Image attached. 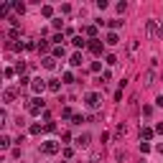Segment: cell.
Wrapping results in <instances>:
<instances>
[{"mask_svg": "<svg viewBox=\"0 0 163 163\" xmlns=\"http://www.w3.org/2000/svg\"><path fill=\"white\" fill-rule=\"evenodd\" d=\"M44 107H46V102L41 99V97H36V99H31V105H28V112H31V115H38L41 110H44Z\"/></svg>", "mask_w": 163, "mask_h": 163, "instance_id": "6da1fadb", "label": "cell"}, {"mask_svg": "<svg viewBox=\"0 0 163 163\" xmlns=\"http://www.w3.org/2000/svg\"><path fill=\"white\" fill-rule=\"evenodd\" d=\"M59 148H61V145H59V143H56V140H46V143H44V145H41V150H44V153H49V155H54V153H59Z\"/></svg>", "mask_w": 163, "mask_h": 163, "instance_id": "7a4b0ae2", "label": "cell"}, {"mask_svg": "<svg viewBox=\"0 0 163 163\" xmlns=\"http://www.w3.org/2000/svg\"><path fill=\"white\" fill-rule=\"evenodd\" d=\"M31 87H33V92L36 94H41V92H44L49 84H46V79H41V76H36V79H31Z\"/></svg>", "mask_w": 163, "mask_h": 163, "instance_id": "3957f363", "label": "cell"}, {"mask_svg": "<svg viewBox=\"0 0 163 163\" xmlns=\"http://www.w3.org/2000/svg\"><path fill=\"white\" fill-rule=\"evenodd\" d=\"M99 105H102V102H99V94H94V92L87 94V107H89V110H97Z\"/></svg>", "mask_w": 163, "mask_h": 163, "instance_id": "277c9868", "label": "cell"}, {"mask_svg": "<svg viewBox=\"0 0 163 163\" xmlns=\"http://www.w3.org/2000/svg\"><path fill=\"white\" fill-rule=\"evenodd\" d=\"M153 79H155V71H153V69H148L145 74H143V84L150 87V84H153Z\"/></svg>", "mask_w": 163, "mask_h": 163, "instance_id": "5b68a950", "label": "cell"}, {"mask_svg": "<svg viewBox=\"0 0 163 163\" xmlns=\"http://www.w3.org/2000/svg\"><path fill=\"white\" fill-rule=\"evenodd\" d=\"M76 145H79V148H87V145H89V135H87V133H82V135L76 138Z\"/></svg>", "mask_w": 163, "mask_h": 163, "instance_id": "8992f818", "label": "cell"}, {"mask_svg": "<svg viewBox=\"0 0 163 163\" xmlns=\"http://www.w3.org/2000/svg\"><path fill=\"white\" fill-rule=\"evenodd\" d=\"M145 28H148V36H150V38L158 36V26H155V20H148V26H145Z\"/></svg>", "mask_w": 163, "mask_h": 163, "instance_id": "52a82bcc", "label": "cell"}, {"mask_svg": "<svg viewBox=\"0 0 163 163\" xmlns=\"http://www.w3.org/2000/svg\"><path fill=\"white\" fill-rule=\"evenodd\" d=\"M89 51H92V54H97V56L102 54V44H99V41H97V38L92 41V44H89Z\"/></svg>", "mask_w": 163, "mask_h": 163, "instance_id": "ba28073f", "label": "cell"}, {"mask_svg": "<svg viewBox=\"0 0 163 163\" xmlns=\"http://www.w3.org/2000/svg\"><path fill=\"white\" fill-rule=\"evenodd\" d=\"M41 64H44V69H54V66H56V59H54V56H46Z\"/></svg>", "mask_w": 163, "mask_h": 163, "instance_id": "9c48e42d", "label": "cell"}, {"mask_svg": "<svg viewBox=\"0 0 163 163\" xmlns=\"http://www.w3.org/2000/svg\"><path fill=\"white\" fill-rule=\"evenodd\" d=\"M3 99H5V102H13V99H15V89H5V92H3Z\"/></svg>", "mask_w": 163, "mask_h": 163, "instance_id": "30bf717a", "label": "cell"}, {"mask_svg": "<svg viewBox=\"0 0 163 163\" xmlns=\"http://www.w3.org/2000/svg\"><path fill=\"white\" fill-rule=\"evenodd\" d=\"M71 44H74L76 49H84V46H87V41H84V38H82V36H76V38L71 41Z\"/></svg>", "mask_w": 163, "mask_h": 163, "instance_id": "8fae6325", "label": "cell"}, {"mask_svg": "<svg viewBox=\"0 0 163 163\" xmlns=\"http://www.w3.org/2000/svg\"><path fill=\"white\" fill-rule=\"evenodd\" d=\"M107 44H110V46L120 44V38H117V33H107Z\"/></svg>", "mask_w": 163, "mask_h": 163, "instance_id": "7c38bea8", "label": "cell"}, {"mask_svg": "<svg viewBox=\"0 0 163 163\" xmlns=\"http://www.w3.org/2000/svg\"><path fill=\"white\" fill-rule=\"evenodd\" d=\"M71 66H79L82 64V54H71V61H69Z\"/></svg>", "mask_w": 163, "mask_h": 163, "instance_id": "4fadbf2b", "label": "cell"}, {"mask_svg": "<svg viewBox=\"0 0 163 163\" xmlns=\"http://www.w3.org/2000/svg\"><path fill=\"white\" fill-rule=\"evenodd\" d=\"M143 138H145V140L153 138V130H150V128H143V130H140V140H143Z\"/></svg>", "mask_w": 163, "mask_h": 163, "instance_id": "5bb4252c", "label": "cell"}, {"mask_svg": "<svg viewBox=\"0 0 163 163\" xmlns=\"http://www.w3.org/2000/svg\"><path fill=\"white\" fill-rule=\"evenodd\" d=\"M84 33H87V36L94 41V36H97V28H94V26H87V28H84Z\"/></svg>", "mask_w": 163, "mask_h": 163, "instance_id": "9a60e30c", "label": "cell"}, {"mask_svg": "<svg viewBox=\"0 0 163 163\" xmlns=\"http://www.w3.org/2000/svg\"><path fill=\"white\" fill-rule=\"evenodd\" d=\"M8 145H10V138L3 135V138H0V148H8Z\"/></svg>", "mask_w": 163, "mask_h": 163, "instance_id": "2e32d148", "label": "cell"}, {"mask_svg": "<svg viewBox=\"0 0 163 163\" xmlns=\"http://www.w3.org/2000/svg\"><path fill=\"white\" fill-rule=\"evenodd\" d=\"M49 89H51V92H59L61 84H59V82H49Z\"/></svg>", "mask_w": 163, "mask_h": 163, "instance_id": "e0dca14e", "label": "cell"}, {"mask_svg": "<svg viewBox=\"0 0 163 163\" xmlns=\"http://www.w3.org/2000/svg\"><path fill=\"white\" fill-rule=\"evenodd\" d=\"M41 13H44V15H51V13H54V8H51V5H44V8H41Z\"/></svg>", "mask_w": 163, "mask_h": 163, "instance_id": "ac0fdd59", "label": "cell"}, {"mask_svg": "<svg viewBox=\"0 0 163 163\" xmlns=\"http://www.w3.org/2000/svg\"><path fill=\"white\" fill-rule=\"evenodd\" d=\"M49 49V41H38V51H46Z\"/></svg>", "mask_w": 163, "mask_h": 163, "instance_id": "d6986e66", "label": "cell"}, {"mask_svg": "<svg viewBox=\"0 0 163 163\" xmlns=\"http://www.w3.org/2000/svg\"><path fill=\"white\" fill-rule=\"evenodd\" d=\"M13 8H15L18 13H23V10H26V5H23V3H13Z\"/></svg>", "mask_w": 163, "mask_h": 163, "instance_id": "ffe728a7", "label": "cell"}, {"mask_svg": "<svg viewBox=\"0 0 163 163\" xmlns=\"http://www.w3.org/2000/svg\"><path fill=\"white\" fill-rule=\"evenodd\" d=\"M155 150H158V153H163V143H158V145H155Z\"/></svg>", "mask_w": 163, "mask_h": 163, "instance_id": "44dd1931", "label": "cell"}]
</instances>
